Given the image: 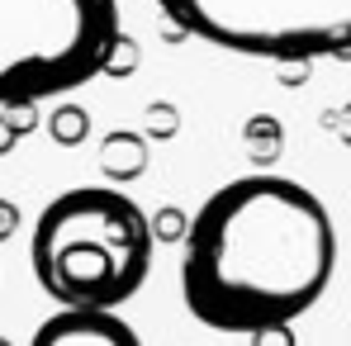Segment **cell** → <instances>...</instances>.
<instances>
[{
    "label": "cell",
    "mask_w": 351,
    "mask_h": 346,
    "mask_svg": "<svg viewBox=\"0 0 351 346\" xmlns=\"http://www.w3.org/2000/svg\"><path fill=\"white\" fill-rule=\"evenodd\" d=\"M337 271L328 204L290 175L219 185L185 232L180 294L214 332H276L304 318Z\"/></svg>",
    "instance_id": "cell-1"
},
{
    "label": "cell",
    "mask_w": 351,
    "mask_h": 346,
    "mask_svg": "<svg viewBox=\"0 0 351 346\" xmlns=\"http://www.w3.org/2000/svg\"><path fill=\"white\" fill-rule=\"evenodd\" d=\"M29 261L62 308H119L152 271V223L128 195L76 185L38 214Z\"/></svg>",
    "instance_id": "cell-2"
},
{
    "label": "cell",
    "mask_w": 351,
    "mask_h": 346,
    "mask_svg": "<svg viewBox=\"0 0 351 346\" xmlns=\"http://www.w3.org/2000/svg\"><path fill=\"white\" fill-rule=\"evenodd\" d=\"M119 53V0H0V110L81 90Z\"/></svg>",
    "instance_id": "cell-3"
},
{
    "label": "cell",
    "mask_w": 351,
    "mask_h": 346,
    "mask_svg": "<svg viewBox=\"0 0 351 346\" xmlns=\"http://www.w3.org/2000/svg\"><path fill=\"white\" fill-rule=\"evenodd\" d=\"M176 29L242 58H351V0H157Z\"/></svg>",
    "instance_id": "cell-4"
},
{
    "label": "cell",
    "mask_w": 351,
    "mask_h": 346,
    "mask_svg": "<svg viewBox=\"0 0 351 346\" xmlns=\"http://www.w3.org/2000/svg\"><path fill=\"white\" fill-rule=\"evenodd\" d=\"M29 346H143V342L114 308H62L48 323H38Z\"/></svg>",
    "instance_id": "cell-5"
},
{
    "label": "cell",
    "mask_w": 351,
    "mask_h": 346,
    "mask_svg": "<svg viewBox=\"0 0 351 346\" xmlns=\"http://www.w3.org/2000/svg\"><path fill=\"white\" fill-rule=\"evenodd\" d=\"M81 133H86V114L81 110H58L53 114V138L58 143H76Z\"/></svg>",
    "instance_id": "cell-6"
},
{
    "label": "cell",
    "mask_w": 351,
    "mask_h": 346,
    "mask_svg": "<svg viewBox=\"0 0 351 346\" xmlns=\"http://www.w3.org/2000/svg\"><path fill=\"white\" fill-rule=\"evenodd\" d=\"M14 223H19L14 204H5V199H0V237H10V232H14Z\"/></svg>",
    "instance_id": "cell-7"
},
{
    "label": "cell",
    "mask_w": 351,
    "mask_h": 346,
    "mask_svg": "<svg viewBox=\"0 0 351 346\" xmlns=\"http://www.w3.org/2000/svg\"><path fill=\"white\" fill-rule=\"evenodd\" d=\"M10 147H14V133H10V123H5V119H0V157H5V152H10Z\"/></svg>",
    "instance_id": "cell-8"
},
{
    "label": "cell",
    "mask_w": 351,
    "mask_h": 346,
    "mask_svg": "<svg viewBox=\"0 0 351 346\" xmlns=\"http://www.w3.org/2000/svg\"><path fill=\"white\" fill-rule=\"evenodd\" d=\"M0 346H5V342H0Z\"/></svg>",
    "instance_id": "cell-9"
}]
</instances>
